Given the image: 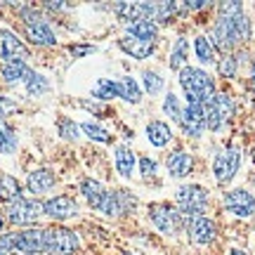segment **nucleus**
Instances as JSON below:
<instances>
[{
	"label": "nucleus",
	"instance_id": "1",
	"mask_svg": "<svg viewBox=\"0 0 255 255\" xmlns=\"http://www.w3.org/2000/svg\"><path fill=\"white\" fill-rule=\"evenodd\" d=\"M180 85L187 92V102H208L215 95V83L206 71L194 69V66H184L180 71Z\"/></svg>",
	"mask_w": 255,
	"mask_h": 255
},
{
	"label": "nucleus",
	"instance_id": "2",
	"mask_svg": "<svg viewBox=\"0 0 255 255\" xmlns=\"http://www.w3.org/2000/svg\"><path fill=\"white\" fill-rule=\"evenodd\" d=\"M175 199L180 203V215L182 220H194V218H201L203 215V210L208 206V191L199 187V184H187V187H180L177 194H175Z\"/></svg>",
	"mask_w": 255,
	"mask_h": 255
},
{
	"label": "nucleus",
	"instance_id": "3",
	"mask_svg": "<svg viewBox=\"0 0 255 255\" xmlns=\"http://www.w3.org/2000/svg\"><path fill=\"white\" fill-rule=\"evenodd\" d=\"M45 251L50 255H73L78 251V237L66 227L45 229Z\"/></svg>",
	"mask_w": 255,
	"mask_h": 255
},
{
	"label": "nucleus",
	"instance_id": "4",
	"mask_svg": "<svg viewBox=\"0 0 255 255\" xmlns=\"http://www.w3.org/2000/svg\"><path fill=\"white\" fill-rule=\"evenodd\" d=\"M24 19H26V38L36 45H55V33L52 28L45 24V19L40 17L33 9H26L24 12Z\"/></svg>",
	"mask_w": 255,
	"mask_h": 255
},
{
	"label": "nucleus",
	"instance_id": "5",
	"mask_svg": "<svg viewBox=\"0 0 255 255\" xmlns=\"http://www.w3.org/2000/svg\"><path fill=\"white\" fill-rule=\"evenodd\" d=\"M43 215V203L31 199H17L7 206V218L14 225H31Z\"/></svg>",
	"mask_w": 255,
	"mask_h": 255
},
{
	"label": "nucleus",
	"instance_id": "6",
	"mask_svg": "<svg viewBox=\"0 0 255 255\" xmlns=\"http://www.w3.org/2000/svg\"><path fill=\"white\" fill-rule=\"evenodd\" d=\"M239 163H241V154H239L237 149H227V151L218 154L215 156V161H213L215 180H218L220 184L232 182V177H234L237 170H239Z\"/></svg>",
	"mask_w": 255,
	"mask_h": 255
},
{
	"label": "nucleus",
	"instance_id": "7",
	"mask_svg": "<svg viewBox=\"0 0 255 255\" xmlns=\"http://www.w3.org/2000/svg\"><path fill=\"white\" fill-rule=\"evenodd\" d=\"M14 251L19 255H36L45 251V229H24L14 234Z\"/></svg>",
	"mask_w": 255,
	"mask_h": 255
},
{
	"label": "nucleus",
	"instance_id": "8",
	"mask_svg": "<svg viewBox=\"0 0 255 255\" xmlns=\"http://www.w3.org/2000/svg\"><path fill=\"white\" fill-rule=\"evenodd\" d=\"M225 208H227L229 213L239 215V218H248V215H253V210H255L253 194L246 191V189L227 191V196H225Z\"/></svg>",
	"mask_w": 255,
	"mask_h": 255
},
{
	"label": "nucleus",
	"instance_id": "9",
	"mask_svg": "<svg viewBox=\"0 0 255 255\" xmlns=\"http://www.w3.org/2000/svg\"><path fill=\"white\" fill-rule=\"evenodd\" d=\"M180 126L187 135L199 137L206 128V119H203V104L201 102H187V109L180 116Z\"/></svg>",
	"mask_w": 255,
	"mask_h": 255
},
{
	"label": "nucleus",
	"instance_id": "10",
	"mask_svg": "<svg viewBox=\"0 0 255 255\" xmlns=\"http://www.w3.org/2000/svg\"><path fill=\"white\" fill-rule=\"evenodd\" d=\"M0 57H2V62H12V59L24 62V59L28 57V50L14 33L0 31Z\"/></svg>",
	"mask_w": 255,
	"mask_h": 255
},
{
	"label": "nucleus",
	"instance_id": "11",
	"mask_svg": "<svg viewBox=\"0 0 255 255\" xmlns=\"http://www.w3.org/2000/svg\"><path fill=\"white\" fill-rule=\"evenodd\" d=\"M149 215H151V222L165 234H173L177 225H180V220H182V215L177 210H173L170 206H151Z\"/></svg>",
	"mask_w": 255,
	"mask_h": 255
},
{
	"label": "nucleus",
	"instance_id": "12",
	"mask_svg": "<svg viewBox=\"0 0 255 255\" xmlns=\"http://www.w3.org/2000/svg\"><path fill=\"white\" fill-rule=\"evenodd\" d=\"M189 239L194 246H206L215 239V222L208 218H194L189 220Z\"/></svg>",
	"mask_w": 255,
	"mask_h": 255
},
{
	"label": "nucleus",
	"instance_id": "13",
	"mask_svg": "<svg viewBox=\"0 0 255 255\" xmlns=\"http://www.w3.org/2000/svg\"><path fill=\"white\" fill-rule=\"evenodd\" d=\"M43 213L55 220H66V218H73V215L78 213V206H76V201L69 199V196H55V199H50L43 203Z\"/></svg>",
	"mask_w": 255,
	"mask_h": 255
},
{
	"label": "nucleus",
	"instance_id": "14",
	"mask_svg": "<svg viewBox=\"0 0 255 255\" xmlns=\"http://www.w3.org/2000/svg\"><path fill=\"white\" fill-rule=\"evenodd\" d=\"M81 191H83V196L88 199L90 208H95V210L104 208V201H107V196H109V191L104 189L97 180H83V182H81Z\"/></svg>",
	"mask_w": 255,
	"mask_h": 255
},
{
	"label": "nucleus",
	"instance_id": "15",
	"mask_svg": "<svg viewBox=\"0 0 255 255\" xmlns=\"http://www.w3.org/2000/svg\"><path fill=\"white\" fill-rule=\"evenodd\" d=\"M210 40L215 43V47H220L222 52H227L232 47L237 45L234 43V36H232V28H229L227 19H218V24L210 28Z\"/></svg>",
	"mask_w": 255,
	"mask_h": 255
},
{
	"label": "nucleus",
	"instance_id": "16",
	"mask_svg": "<svg viewBox=\"0 0 255 255\" xmlns=\"http://www.w3.org/2000/svg\"><path fill=\"white\" fill-rule=\"evenodd\" d=\"M123 50H126L128 55H132L135 59H144V57H149L151 52H154V43H146V40H139V38H132V36H123L119 43Z\"/></svg>",
	"mask_w": 255,
	"mask_h": 255
},
{
	"label": "nucleus",
	"instance_id": "17",
	"mask_svg": "<svg viewBox=\"0 0 255 255\" xmlns=\"http://www.w3.org/2000/svg\"><path fill=\"white\" fill-rule=\"evenodd\" d=\"M191 165H194V161H191V156L187 154V151H173V154L168 156V170H170V175H175V177H184V175L191 173Z\"/></svg>",
	"mask_w": 255,
	"mask_h": 255
},
{
	"label": "nucleus",
	"instance_id": "18",
	"mask_svg": "<svg viewBox=\"0 0 255 255\" xmlns=\"http://www.w3.org/2000/svg\"><path fill=\"white\" fill-rule=\"evenodd\" d=\"M52 184H55V175L50 173L47 168L33 170V173L28 175V180H26L28 191H33V194H43V191H47Z\"/></svg>",
	"mask_w": 255,
	"mask_h": 255
},
{
	"label": "nucleus",
	"instance_id": "19",
	"mask_svg": "<svg viewBox=\"0 0 255 255\" xmlns=\"http://www.w3.org/2000/svg\"><path fill=\"white\" fill-rule=\"evenodd\" d=\"M128 36L146 40V43H154L156 36H158V26H156L151 19H142V21H135V24L128 26Z\"/></svg>",
	"mask_w": 255,
	"mask_h": 255
},
{
	"label": "nucleus",
	"instance_id": "20",
	"mask_svg": "<svg viewBox=\"0 0 255 255\" xmlns=\"http://www.w3.org/2000/svg\"><path fill=\"white\" fill-rule=\"evenodd\" d=\"M31 73V69L26 66V62H2V78L7 83H17V81H26V76Z\"/></svg>",
	"mask_w": 255,
	"mask_h": 255
},
{
	"label": "nucleus",
	"instance_id": "21",
	"mask_svg": "<svg viewBox=\"0 0 255 255\" xmlns=\"http://www.w3.org/2000/svg\"><path fill=\"white\" fill-rule=\"evenodd\" d=\"M146 135H149V142L154 146H165L170 142V128L165 126L163 121H151L146 126Z\"/></svg>",
	"mask_w": 255,
	"mask_h": 255
},
{
	"label": "nucleus",
	"instance_id": "22",
	"mask_svg": "<svg viewBox=\"0 0 255 255\" xmlns=\"http://www.w3.org/2000/svg\"><path fill=\"white\" fill-rule=\"evenodd\" d=\"M17 199H21V187H19V182L12 175H0V201L12 203V201H17Z\"/></svg>",
	"mask_w": 255,
	"mask_h": 255
},
{
	"label": "nucleus",
	"instance_id": "23",
	"mask_svg": "<svg viewBox=\"0 0 255 255\" xmlns=\"http://www.w3.org/2000/svg\"><path fill=\"white\" fill-rule=\"evenodd\" d=\"M227 21H229V28H232V36H234V43H244V40L251 38V21L244 14H239L234 19H227Z\"/></svg>",
	"mask_w": 255,
	"mask_h": 255
},
{
	"label": "nucleus",
	"instance_id": "24",
	"mask_svg": "<svg viewBox=\"0 0 255 255\" xmlns=\"http://www.w3.org/2000/svg\"><path fill=\"white\" fill-rule=\"evenodd\" d=\"M203 119H206V126H208L210 130H220V126L225 123L218 104H215V95H213L208 102H203Z\"/></svg>",
	"mask_w": 255,
	"mask_h": 255
},
{
	"label": "nucleus",
	"instance_id": "25",
	"mask_svg": "<svg viewBox=\"0 0 255 255\" xmlns=\"http://www.w3.org/2000/svg\"><path fill=\"white\" fill-rule=\"evenodd\" d=\"M119 85V97H123V100L128 102H139V97H142V90H139V85H137L135 78H130V76H126L123 81L116 83Z\"/></svg>",
	"mask_w": 255,
	"mask_h": 255
},
{
	"label": "nucleus",
	"instance_id": "26",
	"mask_svg": "<svg viewBox=\"0 0 255 255\" xmlns=\"http://www.w3.org/2000/svg\"><path fill=\"white\" fill-rule=\"evenodd\" d=\"M14 149H17V135H14V130L5 121H0V154H12Z\"/></svg>",
	"mask_w": 255,
	"mask_h": 255
},
{
	"label": "nucleus",
	"instance_id": "27",
	"mask_svg": "<svg viewBox=\"0 0 255 255\" xmlns=\"http://www.w3.org/2000/svg\"><path fill=\"white\" fill-rule=\"evenodd\" d=\"M116 168H119L121 175H130L132 173V168H135V156H132V151L128 149V146H119L116 149Z\"/></svg>",
	"mask_w": 255,
	"mask_h": 255
},
{
	"label": "nucleus",
	"instance_id": "28",
	"mask_svg": "<svg viewBox=\"0 0 255 255\" xmlns=\"http://www.w3.org/2000/svg\"><path fill=\"white\" fill-rule=\"evenodd\" d=\"M194 50H196V57H199L203 64L215 62V47H213V43H210L206 36H199L194 40Z\"/></svg>",
	"mask_w": 255,
	"mask_h": 255
},
{
	"label": "nucleus",
	"instance_id": "29",
	"mask_svg": "<svg viewBox=\"0 0 255 255\" xmlns=\"http://www.w3.org/2000/svg\"><path fill=\"white\" fill-rule=\"evenodd\" d=\"M24 83H26V92H28V95H43V92L50 90V83H47V78H45V76H40V73H36V71L28 73Z\"/></svg>",
	"mask_w": 255,
	"mask_h": 255
},
{
	"label": "nucleus",
	"instance_id": "30",
	"mask_svg": "<svg viewBox=\"0 0 255 255\" xmlns=\"http://www.w3.org/2000/svg\"><path fill=\"white\" fill-rule=\"evenodd\" d=\"M92 97H97V100H114V97H119V85L114 81L100 78V83L92 90Z\"/></svg>",
	"mask_w": 255,
	"mask_h": 255
},
{
	"label": "nucleus",
	"instance_id": "31",
	"mask_svg": "<svg viewBox=\"0 0 255 255\" xmlns=\"http://www.w3.org/2000/svg\"><path fill=\"white\" fill-rule=\"evenodd\" d=\"M184 59H187V40H184V38H180V40L175 43V47H173V55H170V69H175V71H182Z\"/></svg>",
	"mask_w": 255,
	"mask_h": 255
},
{
	"label": "nucleus",
	"instance_id": "32",
	"mask_svg": "<svg viewBox=\"0 0 255 255\" xmlns=\"http://www.w3.org/2000/svg\"><path fill=\"white\" fill-rule=\"evenodd\" d=\"M81 130L90 137V139H95V142H109V139H111L109 132H107L104 128H100L97 123H83Z\"/></svg>",
	"mask_w": 255,
	"mask_h": 255
},
{
	"label": "nucleus",
	"instance_id": "33",
	"mask_svg": "<svg viewBox=\"0 0 255 255\" xmlns=\"http://www.w3.org/2000/svg\"><path fill=\"white\" fill-rule=\"evenodd\" d=\"M144 88L149 95H158L161 88H163V78L156 71H144Z\"/></svg>",
	"mask_w": 255,
	"mask_h": 255
},
{
	"label": "nucleus",
	"instance_id": "34",
	"mask_svg": "<svg viewBox=\"0 0 255 255\" xmlns=\"http://www.w3.org/2000/svg\"><path fill=\"white\" fill-rule=\"evenodd\" d=\"M215 104H218L220 114H222V119L227 121L229 116H232V111H234V104H232V100H229V95H225V92H215Z\"/></svg>",
	"mask_w": 255,
	"mask_h": 255
},
{
	"label": "nucleus",
	"instance_id": "35",
	"mask_svg": "<svg viewBox=\"0 0 255 255\" xmlns=\"http://www.w3.org/2000/svg\"><path fill=\"white\" fill-rule=\"evenodd\" d=\"M163 111H165V116H170L173 121H180V116H182V109H180V104H177V97H175V95H168V97H165Z\"/></svg>",
	"mask_w": 255,
	"mask_h": 255
},
{
	"label": "nucleus",
	"instance_id": "36",
	"mask_svg": "<svg viewBox=\"0 0 255 255\" xmlns=\"http://www.w3.org/2000/svg\"><path fill=\"white\" fill-rule=\"evenodd\" d=\"M239 14H244L241 2H225V5H220V17L222 19H234Z\"/></svg>",
	"mask_w": 255,
	"mask_h": 255
},
{
	"label": "nucleus",
	"instance_id": "37",
	"mask_svg": "<svg viewBox=\"0 0 255 255\" xmlns=\"http://www.w3.org/2000/svg\"><path fill=\"white\" fill-rule=\"evenodd\" d=\"M218 71H220V76H225V78H234V73H237V59L227 55L218 64Z\"/></svg>",
	"mask_w": 255,
	"mask_h": 255
},
{
	"label": "nucleus",
	"instance_id": "38",
	"mask_svg": "<svg viewBox=\"0 0 255 255\" xmlns=\"http://www.w3.org/2000/svg\"><path fill=\"white\" fill-rule=\"evenodd\" d=\"M59 132H62L64 137H69V139H76V137H78V126L71 123V121L62 119L59 121Z\"/></svg>",
	"mask_w": 255,
	"mask_h": 255
},
{
	"label": "nucleus",
	"instance_id": "39",
	"mask_svg": "<svg viewBox=\"0 0 255 255\" xmlns=\"http://www.w3.org/2000/svg\"><path fill=\"white\" fill-rule=\"evenodd\" d=\"M14 251V234H0V255H9Z\"/></svg>",
	"mask_w": 255,
	"mask_h": 255
},
{
	"label": "nucleus",
	"instance_id": "40",
	"mask_svg": "<svg viewBox=\"0 0 255 255\" xmlns=\"http://www.w3.org/2000/svg\"><path fill=\"white\" fill-rule=\"evenodd\" d=\"M139 170H142V175H144V177H151V175H154V170H156L154 161H149V158H142V161H139Z\"/></svg>",
	"mask_w": 255,
	"mask_h": 255
},
{
	"label": "nucleus",
	"instance_id": "41",
	"mask_svg": "<svg viewBox=\"0 0 255 255\" xmlns=\"http://www.w3.org/2000/svg\"><path fill=\"white\" fill-rule=\"evenodd\" d=\"M206 5H208L206 0H189V2H187L184 7H187V9H203Z\"/></svg>",
	"mask_w": 255,
	"mask_h": 255
},
{
	"label": "nucleus",
	"instance_id": "42",
	"mask_svg": "<svg viewBox=\"0 0 255 255\" xmlns=\"http://www.w3.org/2000/svg\"><path fill=\"white\" fill-rule=\"evenodd\" d=\"M90 52H95V47H71V55H73V57L90 55Z\"/></svg>",
	"mask_w": 255,
	"mask_h": 255
},
{
	"label": "nucleus",
	"instance_id": "43",
	"mask_svg": "<svg viewBox=\"0 0 255 255\" xmlns=\"http://www.w3.org/2000/svg\"><path fill=\"white\" fill-rule=\"evenodd\" d=\"M229 255H246V253H244V251H232Z\"/></svg>",
	"mask_w": 255,
	"mask_h": 255
},
{
	"label": "nucleus",
	"instance_id": "44",
	"mask_svg": "<svg viewBox=\"0 0 255 255\" xmlns=\"http://www.w3.org/2000/svg\"><path fill=\"white\" fill-rule=\"evenodd\" d=\"M253 85H255V62H253Z\"/></svg>",
	"mask_w": 255,
	"mask_h": 255
},
{
	"label": "nucleus",
	"instance_id": "45",
	"mask_svg": "<svg viewBox=\"0 0 255 255\" xmlns=\"http://www.w3.org/2000/svg\"><path fill=\"white\" fill-rule=\"evenodd\" d=\"M0 232H2V218H0Z\"/></svg>",
	"mask_w": 255,
	"mask_h": 255
}]
</instances>
